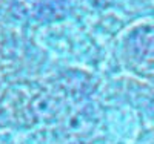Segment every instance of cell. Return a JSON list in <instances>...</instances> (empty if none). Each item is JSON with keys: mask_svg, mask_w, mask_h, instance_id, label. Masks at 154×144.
Segmentation results:
<instances>
[{"mask_svg": "<svg viewBox=\"0 0 154 144\" xmlns=\"http://www.w3.org/2000/svg\"><path fill=\"white\" fill-rule=\"evenodd\" d=\"M128 51L134 58H151L154 55V28L143 26L134 31L128 40Z\"/></svg>", "mask_w": 154, "mask_h": 144, "instance_id": "cell-1", "label": "cell"}]
</instances>
